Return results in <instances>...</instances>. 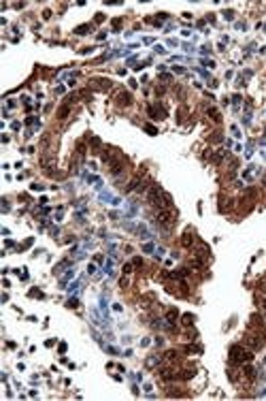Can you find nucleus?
Instances as JSON below:
<instances>
[{
    "mask_svg": "<svg viewBox=\"0 0 266 401\" xmlns=\"http://www.w3.org/2000/svg\"><path fill=\"white\" fill-rule=\"evenodd\" d=\"M230 358H232V363H249L253 358V354L245 346H232L230 348Z\"/></svg>",
    "mask_w": 266,
    "mask_h": 401,
    "instance_id": "f257e3e1",
    "label": "nucleus"
},
{
    "mask_svg": "<svg viewBox=\"0 0 266 401\" xmlns=\"http://www.w3.org/2000/svg\"><path fill=\"white\" fill-rule=\"evenodd\" d=\"M155 220H158L160 226H164V228H173V224H175V218H173L170 209H158Z\"/></svg>",
    "mask_w": 266,
    "mask_h": 401,
    "instance_id": "f03ea898",
    "label": "nucleus"
},
{
    "mask_svg": "<svg viewBox=\"0 0 266 401\" xmlns=\"http://www.w3.org/2000/svg\"><path fill=\"white\" fill-rule=\"evenodd\" d=\"M245 346H247L251 352H253V350H260V348L264 346V337L260 339L258 333H256V335H253V333H247V335H245Z\"/></svg>",
    "mask_w": 266,
    "mask_h": 401,
    "instance_id": "7ed1b4c3",
    "label": "nucleus"
},
{
    "mask_svg": "<svg viewBox=\"0 0 266 401\" xmlns=\"http://www.w3.org/2000/svg\"><path fill=\"white\" fill-rule=\"evenodd\" d=\"M117 102L119 105H130L132 102V96H130V92H117Z\"/></svg>",
    "mask_w": 266,
    "mask_h": 401,
    "instance_id": "20e7f679",
    "label": "nucleus"
},
{
    "mask_svg": "<svg viewBox=\"0 0 266 401\" xmlns=\"http://www.w3.org/2000/svg\"><path fill=\"white\" fill-rule=\"evenodd\" d=\"M96 83H92L96 90H109L111 88V83H109V79H94Z\"/></svg>",
    "mask_w": 266,
    "mask_h": 401,
    "instance_id": "39448f33",
    "label": "nucleus"
},
{
    "mask_svg": "<svg viewBox=\"0 0 266 401\" xmlns=\"http://www.w3.org/2000/svg\"><path fill=\"white\" fill-rule=\"evenodd\" d=\"M181 243H183L185 248H189V245L194 243V235H192V233H185V235H183V239H181Z\"/></svg>",
    "mask_w": 266,
    "mask_h": 401,
    "instance_id": "423d86ee",
    "label": "nucleus"
},
{
    "mask_svg": "<svg viewBox=\"0 0 266 401\" xmlns=\"http://www.w3.org/2000/svg\"><path fill=\"white\" fill-rule=\"evenodd\" d=\"M192 322H194V316H192V314H185V316H183V324H192Z\"/></svg>",
    "mask_w": 266,
    "mask_h": 401,
    "instance_id": "0eeeda50",
    "label": "nucleus"
},
{
    "mask_svg": "<svg viewBox=\"0 0 266 401\" xmlns=\"http://www.w3.org/2000/svg\"><path fill=\"white\" fill-rule=\"evenodd\" d=\"M145 130H147L149 134H158V128H155V126H151V124H147V126H145Z\"/></svg>",
    "mask_w": 266,
    "mask_h": 401,
    "instance_id": "6e6552de",
    "label": "nucleus"
},
{
    "mask_svg": "<svg viewBox=\"0 0 266 401\" xmlns=\"http://www.w3.org/2000/svg\"><path fill=\"white\" fill-rule=\"evenodd\" d=\"M209 115H211V118H213V120H215V122H217V120H219V113H217V111H215V109H209Z\"/></svg>",
    "mask_w": 266,
    "mask_h": 401,
    "instance_id": "1a4fd4ad",
    "label": "nucleus"
},
{
    "mask_svg": "<svg viewBox=\"0 0 266 401\" xmlns=\"http://www.w3.org/2000/svg\"><path fill=\"white\" fill-rule=\"evenodd\" d=\"M175 318H177V312L170 310V312H168V322H175Z\"/></svg>",
    "mask_w": 266,
    "mask_h": 401,
    "instance_id": "9d476101",
    "label": "nucleus"
},
{
    "mask_svg": "<svg viewBox=\"0 0 266 401\" xmlns=\"http://www.w3.org/2000/svg\"><path fill=\"white\" fill-rule=\"evenodd\" d=\"M66 305H68V307H77V305H79V301H77V299H68V303H66Z\"/></svg>",
    "mask_w": 266,
    "mask_h": 401,
    "instance_id": "9b49d317",
    "label": "nucleus"
},
{
    "mask_svg": "<svg viewBox=\"0 0 266 401\" xmlns=\"http://www.w3.org/2000/svg\"><path fill=\"white\" fill-rule=\"evenodd\" d=\"M66 113H68V107H62L60 109V118H66Z\"/></svg>",
    "mask_w": 266,
    "mask_h": 401,
    "instance_id": "f8f14e48",
    "label": "nucleus"
},
{
    "mask_svg": "<svg viewBox=\"0 0 266 401\" xmlns=\"http://www.w3.org/2000/svg\"><path fill=\"white\" fill-rule=\"evenodd\" d=\"M264 183H266V179H264Z\"/></svg>",
    "mask_w": 266,
    "mask_h": 401,
    "instance_id": "ddd939ff",
    "label": "nucleus"
}]
</instances>
